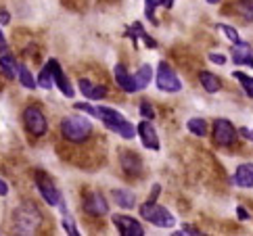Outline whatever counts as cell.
Masks as SVG:
<instances>
[{
  "label": "cell",
  "mask_w": 253,
  "mask_h": 236,
  "mask_svg": "<svg viewBox=\"0 0 253 236\" xmlns=\"http://www.w3.org/2000/svg\"><path fill=\"white\" fill-rule=\"evenodd\" d=\"M241 11L245 13L247 19H253V0H241Z\"/></svg>",
  "instance_id": "4dcf8cb0"
},
{
  "label": "cell",
  "mask_w": 253,
  "mask_h": 236,
  "mask_svg": "<svg viewBox=\"0 0 253 236\" xmlns=\"http://www.w3.org/2000/svg\"><path fill=\"white\" fill-rule=\"evenodd\" d=\"M155 84H157L159 90H164V92H180V90H182V81H180V78L176 76V71L171 69L166 61L159 63Z\"/></svg>",
  "instance_id": "277c9868"
},
{
  "label": "cell",
  "mask_w": 253,
  "mask_h": 236,
  "mask_svg": "<svg viewBox=\"0 0 253 236\" xmlns=\"http://www.w3.org/2000/svg\"><path fill=\"white\" fill-rule=\"evenodd\" d=\"M210 61L215 63V65H226V57L224 54H218V52H210Z\"/></svg>",
  "instance_id": "d6a6232c"
},
{
  "label": "cell",
  "mask_w": 253,
  "mask_h": 236,
  "mask_svg": "<svg viewBox=\"0 0 253 236\" xmlns=\"http://www.w3.org/2000/svg\"><path fill=\"white\" fill-rule=\"evenodd\" d=\"M126 36H128V38H132L134 46H136V44H138V38H142V42L147 44L149 48H157V42L153 40L147 32H144V27H142L140 23H134L132 27H128V30H126Z\"/></svg>",
  "instance_id": "5bb4252c"
},
{
  "label": "cell",
  "mask_w": 253,
  "mask_h": 236,
  "mask_svg": "<svg viewBox=\"0 0 253 236\" xmlns=\"http://www.w3.org/2000/svg\"><path fill=\"white\" fill-rule=\"evenodd\" d=\"M76 109L78 111H86L88 115H92L98 119V107H92V105H88V103H76Z\"/></svg>",
  "instance_id": "83f0119b"
},
{
  "label": "cell",
  "mask_w": 253,
  "mask_h": 236,
  "mask_svg": "<svg viewBox=\"0 0 253 236\" xmlns=\"http://www.w3.org/2000/svg\"><path fill=\"white\" fill-rule=\"evenodd\" d=\"M111 197L122 209H132V207L136 205V197H134V193H130V190H126V188L111 190Z\"/></svg>",
  "instance_id": "e0dca14e"
},
{
  "label": "cell",
  "mask_w": 253,
  "mask_h": 236,
  "mask_svg": "<svg viewBox=\"0 0 253 236\" xmlns=\"http://www.w3.org/2000/svg\"><path fill=\"white\" fill-rule=\"evenodd\" d=\"M90 132H92V123L82 115H69L61 123V134L63 138L69 142H84Z\"/></svg>",
  "instance_id": "7a4b0ae2"
},
{
  "label": "cell",
  "mask_w": 253,
  "mask_h": 236,
  "mask_svg": "<svg viewBox=\"0 0 253 236\" xmlns=\"http://www.w3.org/2000/svg\"><path fill=\"white\" fill-rule=\"evenodd\" d=\"M0 69H2V74L8 76V78H15L17 76V63H15V59L8 52L0 54Z\"/></svg>",
  "instance_id": "44dd1931"
},
{
  "label": "cell",
  "mask_w": 253,
  "mask_h": 236,
  "mask_svg": "<svg viewBox=\"0 0 253 236\" xmlns=\"http://www.w3.org/2000/svg\"><path fill=\"white\" fill-rule=\"evenodd\" d=\"M251 140H253V130H251Z\"/></svg>",
  "instance_id": "ab89813d"
},
{
  "label": "cell",
  "mask_w": 253,
  "mask_h": 236,
  "mask_svg": "<svg viewBox=\"0 0 253 236\" xmlns=\"http://www.w3.org/2000/svg\"><path fill=\"white\" fill-rule=\"evenodd\" d=\"M234 184L243 188H253V163H243L234 171Z\"/></svg>",
  "instance_id": "9a60e30c"
},
{
  "label": "cell",
  "mask_w": 253,
  "mask_h": 236,
  "mask_svg": "<svg viewBox=\"0 0 253 236\" xmlns=\"http://www.w3.org/2000/svg\"><path fill=\"white\" fill-rule=\"evenodd\" d=\"M178 236H201L203 232H199L197 228H195V226H182V230H180V232H176Z\"/></svg>",
  "instance_id": "1f68e13d"
},
{
  "label": "cell",
  "mask_w": 253,
  "mask_h": 236,
  "mask_svg": "<svg viewBox=\"0 0 253 236\" xmlns=\"http://www.w3.org/2000/svg\"><path fill=\"white\" fill-rule=\"evenodd\" d=\"M113 224L122 236H144L142 224L130 215H113Z\"/></svg>",
  "instance_id": "ba28073f"
},
{
  "label": "cell",
  "mask_w": 253,
  "mask_h": 236,
  "mask_svg": "<svg viewBox=\"0 0 253 236\" xmlns=\"http://www.w3.org/2000/svg\"><path fill=\"white\" fill-rule=\"evenodd\" d=\"M122 167L124 171H128V174L132 176H138L140 171H142V161L136 157V155H132V153H122Z\"/></svg>",
  "instance_id": "ac0fdd59"
},
{
  "label": "cell",
  "mask_w": 253,
  "mask_h": 236,
  "mask_svg": "<svg viewBox=\"0 0 253 236\" xmlns=\"http://www.w3.org/2000/svg\"><path fill=\"white\" fill-rule=\"evenodd\" d=\"M199 81H201V86H203L210 94L220 92V90H222V81H220V78H218V76H213V74H210V71H201V74H199Z\"/></svg>",
  "instance_id": "d6986e66"
},
{
  "label": "cell",
  "mask_w": 253,
  "mask_h": 236,
  "mask_svg": "<svg viewBox=\"0 0 253 236\" xmlns=\"http://www.w3.org/2000/svg\"><path fill=\"white\" fill-rule=\"evenodd\" d=\"M17 76H19V81H21V86H25V88H30V90H34L36 86V81H34V78H32V74H30V69L25 67V65H19L17 63Z\"/></svg>",
  "instance_id": "7402d4cb"
},
{
  "label": "cell",
  "mask_w": 253,
  "mask_h": 236,
  "mask_svg": "<svg viewBox=\"0 0 253 236\" xmlns=\"http://www.w3.org/2000/svg\"><path fill=\"white\" fill-rule=\"evenodd\" d=\"M232 78H237V79H239V84L243 86V90L247 92V96L253 98V78L247 76V74H243V71H234Z\"/></svg>",
  "instance_id": "cb8c5ba5"
},
{
  "label": "cell",
  "mask_w": 253,
  "mask_h": 236,
  "mask_svg": "<svg viewBox=\"0 0 253 236\" xmlns=\"http://www.w3.org/2000/svg\"><path fill=\"white\" fill-rule=\"evenodd\" d=\"M140 215H142L147 222H151L153 226H157V228H174V226H176V217L171 215V211L166 209V207L157 205V201H147V203H142Z\"/></svg>",
  "instance_id": "3957f363"
},
{
  "label": "cell",
  "mask_w": 253,
  "mask_h": 236,
  "mask_svg": "<svg viewBox=\"0 0 253 236\" xmlns=\"http://www.w3.org/2000/svg\"><path fill=\"white\" fill-rule=\"evenodd\" d=\"M46 67L50 69V74H52V81L59 86V90L65 96H74V86L69 84V79H67V76L63 74V69H61V65H59V61H55V59H50L48 63H46Z\"/></svg>",
  "instance_id": "30bf717a"
},
{
  "label": "cell",
  "mask_w": 253,
  "mask_h": 236,
  "mask_svg": "<svg viewBox=\"0 0 253 236\" xmlns=\"http://www.w3.org/2000/svg\"><path fill=\"white\" fill-rule=\"evenodd\" d=\"M218 30H220L232 44H239V42H241V36H239V32L234 30L232 25H224V23H220V25H218Z\"/></svg>",
  "instance_id": "4316f807"
},
{
  "label": "cell",
  "mask_w": 253,
  "mask_h": 236,
  "mask_svg": "<svg viewBox=\"0 0 253 236\" xmlns=\"http://www.w3.org/2000/svg\"><path fill=\"white\" fill-rule=\"evenodd\" d=\"M23 121H25V128H28V132H32L34 136H44L46 134V117H44L42 109L38 105H30L25 107L23 111Z\"/></svg>",
  "instance_id": "5b68a950"
},
{
  "label": "cell",
  "mask_w": 253,
  "mask_h": 236,
  "mask_svg": "<svg viewBox=\"0 0 253 236\" xmlns=\"http://www.w3.org/2000/svg\"><path fill=\"white\" fill-rule=\"evenodd\" d=\"M232 61L237 63V65L253 67V50L247 42H239L237 46L232 48Z\"/></svg>",
  "instance_id": "7c38bea8"
},
{
  "label": "cell",
  "mask_w": 253,
  "mask_h": 236,
  "mask_svg": "<svg viewBox=\"0 0 253 236\" xmlns=\"http://www.w3.org/2000/svg\"><path fill=\"white\" fill-rule=\"evenodd\" d=\"M36 84L42 86L44 90H50V88H52V84H55V81H52V74H50V69H48L46 65H44V69L40 71L38 81H36Z\"/></svg>",
  "instance_id": "484cf974"
},
{
  "label": "cell",
  "mask_w": 253,
  "mask_h": 236,
  "mask_svg": "<svg viewBox=\"0 0 253 236\" xmlns=\"http://www.w3.org/2000/svg\"><path fill=\"white\" fill-rule=\"evenodd\" d=\"M239 132H241V134H243V136H245V138H251V132H249V130H247V128H241V130H239Z\"/></svg>",
  "instance_id": "74e56055"
},
{
  "label": "cell",
  "mask_w": 253,
  "mask_h": 236,
  "mask_svg": "<svg viewBox=\"0 0 253 236\" xmlns=\"http://www.w3.org/2000/svg\"><path fill=\"white\" fill-rule=\"evenodd\" d=\"M237 215H239V220H249V213L243 207H237Z\"/></svg>",
  "instance_id": "836d02e7"
},
{
  "label": "cell",
  "mask_w": 253,
  "mask_h": 236,
  "mask_svg": "<svg viewBox=\"0 0 253 236\" xmlns=\"http://www.w3.org/2000/svg\"><path fill=\"white\" fill-rule=\"evenodd\" d=\"M80 90H82V94L88 98V101H101V98L107 96V88L96 86L90 79H80Z\"/></svg>",
  "instance_id": "4fadbf2b"
},
{
  "label": "cell",
  "mask_w": 253,
  "mask_h": 236,
  "mask_svg": "<svg viewBox=\"0 0 253 236\" xmlns=\"http://www.w3.org/2000/svg\"><path fill=\"white\" fill-rule=\"evenodd\" d=\"M84 209H86V213H90V215L101 217V215H107V213H109V203H107V198H105L103 195L92 193V195H88V197H86Z\"/></svg>",
  "instance_id": "8fae6325"
},
{
  "label": "cell",
  "mask_w": 253,
  "mask_h": 236,
  "mask_svg": "<svg viewBox=\"0 0 253 236\" xmlns=\"http://www.w3.org/2000/svg\"><path fill=\"white\" fill-rule=\"evenodd\" d=\"M8 21H11V15H8L6 11H0V23H2V25H6Z\"/></svg>",
  "instance_id": "d590c367"
},
{
  "label": "cell",
  "mask_w": 253,
  "mask_h": 236,
  "mask_svg": "<svg viewBox=\"0 0 253 236\" xmlns=\"http://www.w3.org/2000/svg\"><path fill=\"white\" fill-rule=\"evenodd\" d=\"M6 52V42H4V34L0 32V54Z\"/></svg>",
  "instance_id": "8d00e7d4"
},
{
  "label": "cell",
  "mask_w": 253,
  "mask_h": 236,
  "mask_svg": "<svg viewBox=\"0 0 253 236\" xmlns=\"http://www.w3.org/2000/svg\"><path fill=\"white\" fill-rule=\"evenodd\" d=\"M140 115L144 117V119H149V121H151V119H155V109H153L147 101H144V103L140 105Z\"/></svg>",
  "instance_id": "f1b7e54d"
},
{
  "label": "cell",
  "mask_w": 253,
  "mask_h": 236,
  "mask_svg": "<svg viewBox=\"0 0 253 236\" xmlns=\"http://www.w3.org/2000/svg\"><path fill=\"white\" fill-rule=\"evenodd\" d=\"M171 4H174V0H164V6H166V8H169Z\"/></svg>",
  "instance_id": "f35d334b"
},
{
  "label": "cell",
  "mask_w": 253,
  "mask_h": 236,
  "mask_svg": "<svg viewBox=\"0 0 253 236\" xmlns=\"http://www.w3.org/2000/svg\"><path fill=\"white\" fill-rule=\"evenodd\" d=\"M132 78H134V84H136V92H138V90H144V88L149 86L151 78H153V69H151V65H147V63H144V65H142Z\"/></svg>",
  "instance_id": "ffe728a7"
},
{
  "label": "cell",
  "mask_w": 253,
  "mask_h": 236,
  "mask_svg": "<svg viewBox=\"0 0 253 236\" xmlns=\"http://www.w3.org/2000/svg\"><path fill=\"white\" fill-rule=\"evenodd\" d=\"M63 228H65L67 234H71V236H78V234H80V232H78V226L69 220V215H67V213H65V217H63Z\"/></svg>",
  "instance_id": "f546056e"
},
{
  "label": "cell",
  "mask_w": 253,
  "mask_h": 236,
  "mask_svg": "<svg viewBox=\"0 0 253 236\" xmlns=\"http://www.w3.org/2000/svg\"><path fill=\"white\" fill-rule=\"evenodd\" d=\"M186 128L191 130L195 136H199V138H203V136L207 134V123H205V119H201V117H193V119H188Z\"/></svg>",
  "instance_id": "603a6c76"
},
{
  "label": "cell",
  "mask_w": 253,
  "mask_h": 236,
  "mask_svg": "<svg viewBox=\"0 0 253 236\" xmlns=\"http://www.w3.org/2000/svg\"><path fill=\"white\" fill-rule=\"evenodd\" d=\"M36 186H38V190H40V195H42V198L46 201L48 205H61V195H59V190L55 188V184H52V180L46 176V174H36Z\"/></svg>",
  "instance_id": "8992f818"
},
{
  "label": "cell",
  "mask_w": 253,
  "mask_h": 236,
  "mask_svg": "<svg viewBox=\"0 0 253 236\" xmlns=\"http://www.w3.org/2000/svg\"><path fill=\"white\" fill-rule=\"evenodd\" d=\"M138 136H140V142L144 149L149 151H159L161 149V142H159V136H157V130L153 128V123L147 119V121H140L138 128H136Z\"/></svg>",
  "instance_id": "9c48e42d"
},
{
  "label": "cell",
  "mask_w": 253,
  "mask_h": 236,
  "mask_svg": "<svg viewBox=\"0 0 253 236\" xmlns=\"http://www.w3.org/2000/svg\"><path fill=\"white\" fill-rule=\"evenodd\" d=\"M8 195V186H6V182L2 178H0V197H6Z\"/></svg>",
  "instance_id": "e575fe53"
},
{
  "label": "cell",
  "mask_w": 253,
  "mask_h": 236,
  "mask_svg": "<svg viewBox=\"0 0 253 236\" xmlns=\"http://www.w3.org/2000/svg\"><path fill=\"white\" fill-rule=\"evenodd\" d=\"M164 4V0H144V15H147V19L153 23V25H157V17H155V8Z\"/></svg>",
  "instance_id": "d4e9b609"
},
{
  "label": "cell",
  "mask_w": 253,
  "mask_h": 236,
  "mask_svg": "<svg viewBox=\"0 0 253 236\" xmlns=\"http://www.w3.org/2000/svg\"><path fill=\"white\" fill-rule=\"evenodd\" d=\"M237 138V130H234V125L226 119H215L213 121V140L215 144H220V147H230Z\"/></svg>",
  "instance_id": "52a82bcc"
},
{
  "label": "cell",
  "mask_w": 253,
  "mask_h": 236,
  "mask_svg": "<svg viewBox=\"0 0 253 236\" xmlns=\"http://www.w3.org/2000/svg\"><path fill=\"white\" fill-rule=\"evenodd\" d=\"M98 119L105 123V128H109L111 132L120 134L122 138L126 140H132L134 136H136V128L124 119V115L120 111H115L111 107H98Z\"/></svg>",
  "instance_id": "6da1fadb"
},
{
  "label": "cell",
  "mask_w": 253,
  "mask_h": 236,
  "mask_svg": "<svg viewBox=\"0 0 253 236\" xmlns=\"http://www.w3.org/2000/svg\"><path fill=\"white\" fill-rule=\"evenodd\" d=\"M115 81L117 86H120L122 90H126V92H136V84H134V78L126 71L124 65H115Z\"/></svg>",
  "instance_id": "2e32d148"
}]
</instances>
